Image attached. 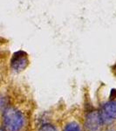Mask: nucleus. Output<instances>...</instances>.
<instances>
[{
  "instance_id": "nucleus-6",
  "label": "nucleus",
  "mask_w": 116,
  "mask_h": 131,
  "mask_svg": "<svg viewBox=\"0 0 116 131\" xmlns=\"http://www.w3.org/2000/svg\"><path fill=\"white\" fill-rule=\"evenodd\" d=\"M39 131H58L57 128L54 126L51 125V124H45V125H43L39 128Z\"/></svg>"
},
{
  "instance_id": "nucleus-5",
  "label": "nucleus",
  "mask_w": 116,
  "mask_h": 131,
  "mask_svg": "<svg viewBox=\"0 0 116 131\" xmlns=\"http://www.w3.org/2000/svg\"><path fill=\"white\" fill-rule=\"evenodd\" d=\"M63 131H81V128L77 122H70L66 124Z\"/></svg>"
},
{
  "instance_id": "nucleus-2",
  "label": "nucleus",
  "mask_w": 116,
  "mask_h": 131,
  "mask_svg": "<svg viewBox=\"0 0 116 131\" xmlns=\"http://www.w3.org/2000/svg\"><path fill=\"white\" fill-rule=\"evenodd\" d=\"M29 60L27 58V54L25 52L19 51L13 54L10 60V67L14 72L19 73V72L25 70L28 66Z\"/></svg>"
},
{
  "instance_id": "nucleus-4",
  "label": "nucleus",
  "mask_w": 116,
  "mask_h": 131,
  "mask_svg": "<svg viewBox=\"0 0 116 131\" xmlns=\"http://www.w3.org/2000/svg\"><path fill=\"white\" fill-rule=\"evenodd\" d=\"M101 121L104 123H110L116 119V101L107 102L100 113Z\"/></svg>"
},
{
  "instance_id": "nucleus-1",
  "label": "nucleus",
  "mask_w": 116,
  "mask_h": 131,
  "mask_svg": "<svg viewBox=\"0 0 116 131\" xmlns=\"http://www.w3.org/2000/svg\"><path fill=\"white\" fill-rule=\"evenodd\" d=\"M25 123L23 114L14 107H7L3 113V128L5 131H19Z\"/></svg>"
},
{
  "instance_id": "nucleus-3",
  "label": "nucleus",
  "mask_w": 116,
  "mask_h": 131,
  "mask_svg": "<svg viewBox=\"0 0 116 131\" xmlns=\"http://www.w3.org/2000/svg\"><path fill=\"white\" fill-rule=\"evenodd\" d=\"M102 123L100 113L92 111L86 115L85 120V131H100Z\"/></svg>"
}]
</instances>
